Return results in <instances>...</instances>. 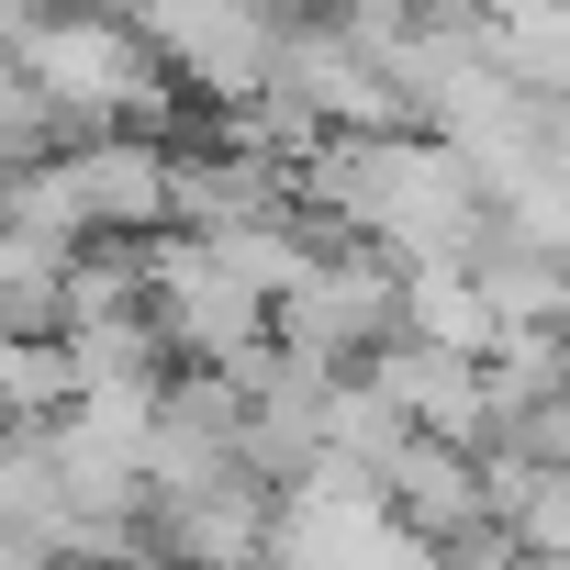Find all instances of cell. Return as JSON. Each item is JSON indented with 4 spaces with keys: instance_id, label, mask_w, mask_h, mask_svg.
<instances>
[{
    "instance_id": "obj_1",
    "label": "cell",
    "mask_w": 570,
    "mask_h": 570,
    "mask_svg": "<svg viewBox=\"0 0 570 570\" xmlns=\"http://www.w3.org/2000/svg\"><path fill=\"white\" fill-rule=\"evenodd\" d=\"M0 46H12V68L35 79V101L68 124V135H157L179 124V90L157 79V57L101 23V12H68V23H35V12H0Z\"/></svg>"
},
{
    "instance_id": "obj_2",
    "label": "cell",
    "mask_w": 570,
    "mask_h": 570,
    "mask_svg": "<svg viewBox=\"0 0 570 570\" xmlns=\"http://www.w3.org/2000/svg\"><path fill=\"white\" fill-rule=\"evenodd\" d=\"M268 347H279V358H303V370H325V381H347L358 358L392 347V268H381L370 246L314 257L292 292L268 303Z\"/></svg>"
},
{
    "instance_id": "obj_3",
    "label": "cell",
    "mask_w": 570,
    "mask_h": 570,
    "mask_svg": "<svg viewBox=\"0 0 570 570\" xmlns=\"http://www.w3.org/2000/svg\"><path fill=\"white\" fill-rule=\"evenodd\" d=\"M168 90L213 101V112H246L268 79H279V46H292V12H257V0H235V12H135L124 23Z\"/></svg>"
},
{
    "instance_id": "obj_4",
    "label": "cell",
    "mask_w": 570,
    "mask_h": 570,
    "mask_svg": "<svg viewBox=\"0 0 570 570\" xmlns=\"http://www.w3.org/2000/svg\"><path fill=\"white\" fill-rule=\"evenodd\" d=\"M381 514H392L414 548L492 537V514H481V459H470V448H436V436H403V448L381 459Z\"/></svg>"
},
{
    "instance_id": "obj_5",
    "label": "cell",
    "mask_w": 570,
    "mask_h": 570,
    "mask_svg": "<svg viewBox=\"0 0 570 570\" xmlns=\"http://www.w3.org/2000/svg\"><path fill=\"white\" fill-rule=\"evenodd\" d=\"M146 548L168 570H257L268 559V492L257 481H213V492L146 503Z\"/></svg>"
},
{
    "instance_id": "obj_6",
    "label": "cell",
    "mask_w": 570,
    "mask_h": 570,
    "mask_svg": "<svg viewBox=\"0 0 570 570\" xmlns=\"http://www.w3.org/2000/svg\"><path fill=\"white\" fill-rule=\"evenodd\" d=\"M68 325V246L0 235V336H57Z\"/></svg>"
},
{
    "instance_id": "obj_7",
    "label": "cell",
    "mask_w": 570,
    "mask_h": 570,
    "mask_svg": "<svg viewBox=\"0 0 570 570\" xmlns=\"http://www.w3.org/2000/svg\"><path fill=\"white\" fill-rule=\"evenodd\" d=\"M0 436H12V414H0Z\"/></svg>"
}]
</instances>
